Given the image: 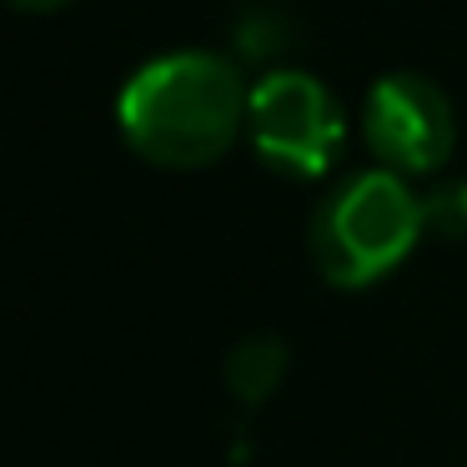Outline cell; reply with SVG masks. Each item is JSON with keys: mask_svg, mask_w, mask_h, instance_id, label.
<instances>
[{"mask_svg": "<svg viewBox=\"0 0 467 467\" xmlns=\"http://www.w3.org/2000/svg\"><path fill=\"white\" fill-rule=\"evenodd\" d=\"M246 136H252V151L276 176L312 182V176H327L337 166L342 141H347V121H342L337 96L312 71L282 66V71L262 76L252 86Z\"/></svg>", "mask_w": 467, "mask_h": 467, "instance_id": "3", "label": "cell"}, {"mask_svg": "<svg viewBox=\"0 0 467 467\" xmlns=\"http://www.w3.org/2000/svg\"><path fill=\"white\" fill-rule=\"evenodd\" d=\"M362 136L372 156L397 176H432L457 146V111L432 76L392 71L367 91Z\"/></svg>", "mask_w": 467, "mask_h": 467, "instance_id": "4", "label": "cell"}, {"mask_svg": "<svg viewBox=\"0 0 467 467\" xmlns=\"http://www.w3.org/2000/svg\"><path fill=\"white\" fill-rule=\"evenodd\" d=\"M242 71L212 51H171L146 61L116 101V121L136 156L166 171H196L232 151L246 131Z\"/></svg>", "mask_w": 467, "mask_h": 467, "instance_id": "1", "label": "cell"}, {"mask_svg": "<svg viewBox=\"0 0 467 467\" xmlns=\"http://www.w3.org/2000/svg\"><path fill=\"white\" fill-rule=\"evenodd\" d=\"M422 216L442 236H467V182H452L442 192L422 196Z\"/></svg>", "mask_w": 467, "mask_h": 467, "instance_id": "6", "label": "cell"}, {"mask_svg": "<svg viewBox=\"0 0 467 467\" xmlns=\"http://www.w3.org/2000/svg\"><path fill=\"white\" fill-rule=\"evenodd\" d=\"M427 232L422 196L407 176L372 166L322 196L312 216V262L332 286H372L412 256L417 236Z\"/></svg>", "mask_w": 467, "mask_h": 467, "instance_id": "2", "label": "cell"}, {"mask_svg": "<svg viewBox=\"0 0 467 467\" xmlns=\"http://www.w3.org/2000/svg\"><path fill=\"white\" fill-rule=\"evenodd\" d=\"M286 362H292V357H286L282 337H246V342H236L232 357H226V387H232L236 402L256 407L282 387Z\"/></svg>", "mask_w": 467, "mask_h": 467, "instance_id": "5", "label": "cell"}, {"mask_svg": "<svg viewBox=\"0 0 467 467\" xmlns=\"http://www.w3.org/2000/svg\"><path fill=\"white\" fill-rule=\"evenodd\" d=\"M11 5H21V11H61L71 0H11Z\"/></svg>", "mask_w": 467, "mask_h": 467, "instance_id": "7", "label": "cell"}]
</instances>
